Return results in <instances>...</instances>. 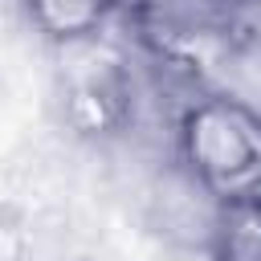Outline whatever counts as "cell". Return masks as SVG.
Instances as JSON below:
<instances>
[{"instance_id":"obj_1","label":"cell","mask_w":261,"mask_h":261,"mask_svg":"<svg viewBox=\"0 0 261 261\" xmlns=\"http://www.w3.org/2000/svg\"><path fill=\"white\" fill-rule=\"evenodd\" d=\"M175 151L192 184L216 204L261 196V110L232 94H208L184 106Z\"/></svg>"},{"instance_id":"obj_2","label":"cell","mask_w":261,"mask_h":261,"mask_svg":"<svg viewBox=\"0 0 261 261\" xmlns=\"http://www.w3.org/2000/svg\"><path fill=\"white\" fill-rule=\"evenodd\" d=\"M122 0H20L29 24L53 45H86L106 29Z\"/></svg>"},{"instance_id":"obj_3","label":"cell","mask_w":261,"mask_h":261,"mask_svg":"<svg viewBox=\"0 0 261 261\" xmlns=\"http://www.w3.org/2000/svg\"><path fill=\"white\" fill-rule=\"evenodd\" d=\"M208 253L212 261H261V196L216 204Z\"/></svg>"}]
</instances>
